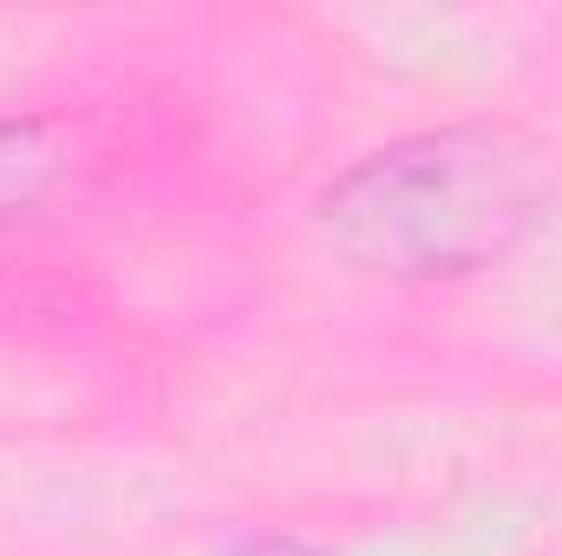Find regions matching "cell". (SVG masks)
Instances as JSON below:
<instances>
[{"instance_id": "1", "label": "cell", "mask_w": 562, "mask_h": 556, "mask_svg": "<svg viewBox=\"0 0 562 556\" xmlns=\"http://www.w3.org/2000/svg\"><path fill=\"white\" fill-rule=\"evenodd\" d=\"M543 164L504 125H445L360 157L321 197L327 243L373 276H471L543 216Z\"/></svg>"}, {"instance_id": "2", "label": "cell", "mask_w": 562, "mask_h": 556, "mask_svg": "<svg viewBox=\"0 0 562 556\" xmlns=\"http://www.w3.org/2000/svg\"><path fill=\"white\" fill-rule=\"evenodd\" d=\"M40 170H46V151L33 138V125H0V210H20Z\"/></svg>"}]
</instances>
